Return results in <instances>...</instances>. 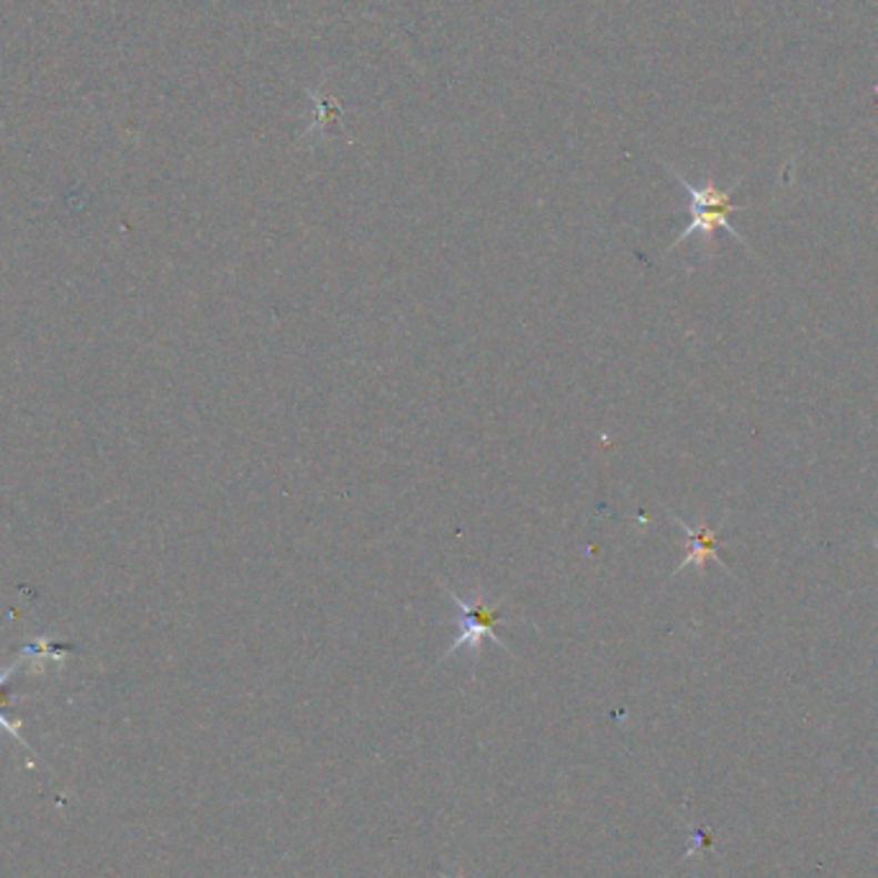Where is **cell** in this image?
I'll list each match as a JSON object with an SVG mask.
<instances>
[{"instance_id": "obj_1", "label": "cell", "mask_w": 878, "mask_h": 878, "mask_svg": "<svg viewBox=\"0 0 878 878\" xmlns=\"http://www.w3.org/2000/svg\"><path fill=\"white\" fill-rule=\"evenodd\" d=\"M668 170H670V175L678 180L680 188H684V191L688 193V213H692V224H688L684 229V234H680L678 240L670 244L668 252L676 250L678 244H684L686 240H692V236H696V234H699L704 244L709 248L714 234H717L719 229H725L729 236H735L737 242L748 248V242L743 240V234L737 232L733 224H729V216H733L735 211H740V206H737V203L733 201V195L737 188H740L743 180H737L733 188L721 191L717 183H712V180H707V183H702V185H694L692 180H686L678 170H673V168H668Z\"/></svg>"}, {"instance_id": "obj_2", "label": "cell", "mask_w": 878, "mask_h": 878, "mask_svg": "<svg viewBox=\"0 0 878 878\" xmlns=\"http://www.w3.org/2000/svg\"><path fill=\"white\" fill-rule=\"evenodd\" d=\"M440 586L445 588V594L450 596V602H453L455 612H457V635L453 639V645L447 647L445 653H442L440 663H445L447 658H453L455 653L461 650H471V653H478V647L483 639H491V643L502 647L504 653L512 655L508 650V645L504 643L502 637H498V625H504V614L498 609V602L496 598L488 596V591H475V594L467 598L461 596L455 588H450V584L445 581H440Z\"/></svg>"}, {"instance_id": "obj_3", "label": "cell", "mask_w": 878, "mask_h": 878, "mask_svg": "<svg viewBox=\"0 0 878 878\" xmlns=\"http://www.w3.org/2000/svg\"><path fill=\"white\" fill-rule=\"evenodd\" d=\"M668 514H670V519L676 522L678 527L684 529V535L688 537V555L684 557V563H680L678 568L673 571V573H684V571H688V568L704 571V565H707V561H717V563L721 565V568L727 571V563H721V557H719V545H721L719 529L707 527V524H699V527H692V524L680 519V516H676L673 512H668Z\"/></svg>"}, {"instance_id": "obj_4", "label": "cell", "mask_w": 878, "mask_h": 878, "mask_svg": "<svg viewBox=\"0 0 878 878\" xmlns=\"http://www.w3.org/2000/svg\"><path fill=\"white\" fill-rule=\"evenodd\" d=\"M3 707H6V704H3V702H0V729H6V733H8V735H11V737H13V740H16V743H21V745H23V748H27V750H29L31 755H34V750H31V748H29V743H27V740H23V735H21V729H19V725H16V721H13V719H8V717H6V714H3Z\"/></svg>"}, {"instance_id": "obj_5", "label": "cell", "mask_w": 878, "mask_h": 878, "mask_svg": "<svg viewBox=\"0 0 878 878\" xmlns=\"http://www.w3.org/2000/svg\"><path fill=\"white\" fill-rule=\"evenodd\" d=\"M19 668H21V660H16V663H11V666H8V668L0 670V702H3V704H8L6 684L13 678V673H19Z\"/></svg>"}, {"instance_id": "obj_6", "label": "cell", "mask_w": 878, "mask_h": 878, "mask_svg": "<svg viewBox=\"0 0 878 878\" xmlns=\"http://www.w3.org/2000/svg\"><path fill=\"white\" fill-rule=\"evenodd\" d=\"M442 878H450V876H442Z\"/></svg>"}]
</instances>
